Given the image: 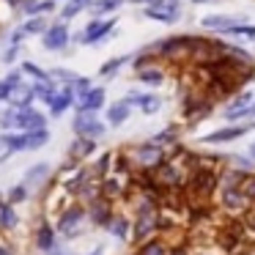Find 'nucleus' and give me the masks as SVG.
Listing matches in <instances>:
<instances>
[{
  "label": "nucleus",
  "instance_id": "nucleus-14",
  "mask_svg": "<svg viewBox=\"0 0 255 255\" xmlns=\"http://www.w3.org/2000/svg\"><path fill=\"white\" fill-rule=\"evenodd\" d=\"M250 129H255V124H244V127H225V129H220V132H214V134H206L200 143H228V140H236V137H242L244 132H250Z\"/></svg>",
  "mask_w": 255,
  "mask_h": 255
},
{
  "label": "nucleus",
  "instance_id": "nucleus-21",
  "mask_svg": "<svg viewBox=\"0 0 255 255\" xmlns=\"http://www.w3.org/2000/svg\"><path fill=\"white\" fill-rule=\"evenodd\" d=\"M50 178V165L47 162H39V165H33L28 173H25V187H36V184H41V181H47Z\"/></svg>",
  "mask_w": 255,
  "mask_h": 255
},
{
  "label": "nucleus",
  "instance_id": "nucleus-5",
  "mask_svg": "<svg viewBox=\"0 0 255 255\" xmlns=\"http://www.w3.org/2000/svg\"><path fill=\"white\" fill-rule=\"evenodd\" d=\"M83 220H85V206L83 203L66 206V209H63V214H61V220H58V225H55V233H61L63 239H74Z\"/></svg>",
  "mask_w": 255,
  "mask_h": 255
},
{
  "label": "nucleus",
  "instance_id": "nucleus-8",
  "mask_svg": "<svg viewBox=\"0 0 255 255\" xmlns=\"http://www.w3.org/2000/svg\"><path fill=\"white\" fill-rule=\"evenodd\" d=\"M247 116H255V91H242V94L233 99V105L225 107V118H228V121L247 118Z\"/></svg>",
  "mask_w": 255,
  "mask_h": 255
},
{
  "label": "nucleus",
  "instance_id": "nucleus-41",
  "mask_svg": "<svg viewBox=\"0 0 255 255\" xmlns=\"http://www.w3.org/2000/svg\"><path fill=\"white\" fill-rule=\"evenodd\" d=\"M247 222H250V225L255 228V214H250V220H247Z\"/></svg>",
  "mask_w": 255,
  "mask_h": 255
},
{
  "label": "nucleus",
  "instance_id": "nucleus-29",
  "mask_svg": "<svg viewBox=\"0 0 255 255\" xmlns=\"http://www.w3.org/2000/svg\"><path fill=\"white\" fill-rule=\"evenodd\" d=\"M19 72H22V74H28V77L33 80V83H47V80H50V77H47V72H44V69H39L36 63H30V61H25Z\"/></svg>",
  "mask_w": 255,
  "mask_h": 255
},
{
  "label": "nucleus",
  "instance_id": "nucleus-44",
  "mask_svg": "<svg viewBox=\"0 0 255 255\" xmlns=\"http://www.w3.org/2000/svg\"><path fill=\"white\" fill-rule=\"evenodd\" d=\"M91 255H102V253H99V250H96V253H91Z\"/></svg>",
  "mask_w": 255,
  "mask_h": 255
},
{
  "label": "nucleus",
  "instance_id": "nucleus-27",
  "mask_svg": "<svg viewBox=\"0 0 255 255\" xmlns=\"http://www.w3.org/2000/svg\"><path fill=\"white\" fill-rule=\"evenodd\" d=\"M124 0H96V3H91V14H94V19H102V14L107 11H116L118 6H121Z\"/></svg>",
  "mask_w": 255,
  "mask_h": 255
},
{
  "label": "nucleus",
  "instance_id": "nucleus-7",
  "mask_svg": "<svg viewBox=\"0 0 255 255\" xmlns=\"http://www.w3.org/2000/svg\"><path fill=\"white\" fill-rule=\"evenodd\" d=\"M143 14L148 19H154V22L173 25V22H178V17H181V3H178V0H162V3H156V6H145Z\"/></svg>",
  "mask_w": 255,
  "mask_h": 255
},
{
  "label": "nucleus",
  "instance_id": "nucleus-12",
  "mask_svg": "<svg viewBox=\"0 0 255 255\" xmlns=\"http://www.w3.org/2000/svg\"><path fill=\"white\" fill-rule=\"evenodd\" d=\"M105 99H107V91L102 88V85H96V88H91L85 96H80V99L74 102V107H77V113H99L102 107H105Z\"/></svg>",
  "mask_w": 255,
  "mask_h": 255
},
{
  "label": "nucleus",
  "instance_id": "nucleus-3",
  "mask_svg": "<svg viewBox=\"0 0 255 255\" xmlns=\"http://www.w3.org/2000/svg\"><path fill=\"white\" fill-rule=\"evenodd\" d=\"M113 30H116V19H91L88 28L83 30V33H74L69 41H74V44H105V41L113 39Z\"/></svg>",
  "mask_w": 255,
  "mask_h": 255
},
{
  "label": "nucleus",
  "instance_id": "nucleus-25",
  "mask_svg": "<svg viewBox=\"0 0 255 255\" xmlns=\"http://www.w3.org/2000/svg\"><path fill=\"white\" fill-rule=\"evenodd\" d=\"M137 255H170V247H167L162 239H148L145 244H140Z\"/></svg>",
  "mask_w": 255,
  "mask_h": 255
},
{
  "label": "nucleus",
  "instance_id": "nucleus-33",
  "mask_svg": "<svg viewBox=\"0 0 255 255\" xmlns=\"http://www.w3.org/2000/svg\"><path fill=\"white\" fill-rule=\"evenodd\" d=\"M17 113H19V110H14V107H6V110H0V129H14Z\"/></svg>",
  "mask_w": 255,
  "mask_h": 255
},
{
  "label": "nucleus",
  "instance_id": "nucleus-1",
  "mask_svg": "<svg viewBox=\"0 0 255 255\" xmlns=\"http://www.w3.org/2000/svg\"><path fill=\"white\" fill-rule=\"evenodd\" d=\"M124 154H127L129 165H132V167H140V170H154L156 165H162V162L167 159L165 145L154 143V140H148V143H140V145H132V148H127Z\"/></svg>",
  "mask_w": 255,
  "mask_h": 255
},
{
  "label": "nucleus",
  "instance_id": "nucleus-11",
  "mask_svg": "<svg viewBox=\"0 0 255 255\" xmlns=\"http://www.w3.org/2000/svg\"><path fill=\"white\" fill-rule=\"evenodd\" d=\"M124 102H127L129 107H140V113H145V116H154V113L162 110V99L154 94H140V91H129L127 96H124Z\"/></svg>",
  "mask_w": 255,
  "mask_h": 255
},
{
  "label": "nucleus",
  "instance_id": "nucleus-28",
  "mask_svg": "<svg viewBox=\"0 0 255 255\" xmlns=\"http://www.w3.org/2000/svg\"><path fill=\"white\" fill-rule=\"evenodd\" d=\"M17 225V211H14L11 203L0 200V228H14Z\"/></svg>",
  "mask_w": 255,
  "mask_h": 255
},
{
  "label": "nucleus",
  "instance_id": "nucleus-43",
  "mask_svg": "<svg viewBox=\"0 0 255 255\" xmlns=\"http://www.w3.org/2000/svg\"><path fill=\"white\" fill-rule=\"evenodd\" d=\"M192 3H209V0H192Z\"/></svg>",
  "mask_w": 255,
  "mask_h": 255
},
{
  "label": "nucleus",
  "instance_id": "nucleus-16",
  "mask_svg": "<svg viewBox=\"0 0 255 255\" xmlns=\"http://www.w3.org/2000/svg\"><path fill=\"white\" fill-rule=\"evenodd\" d=\"M129 113H132V107L124 99H118L116 105L107 107V124H110V127H121V124L129 121Z\"/></svg>",
  "mask_w": 255,
  "mask_h": 255
},
{
  "label": "nucleus",
  "instance_id": "nucleus-26",
  "mask_svg": "<svg viewBox=\"0 0 255 255\" xmlns=\"http://www.w3.org/2000/svg\"><path fill=\"white\" fill-rule=\"evenodd\" d=\"M129 61H132V55H116V58H110L107 63H102L99 74H102V77H113V74H116L121 66H127Z\"/></svg>",
  "mask_w": 255,
  "mask_h": 255
},
{
  "label": "nucleus",
  "instance_id": "nucleus-39",
  "mask_svg": "<svg viewBox=\"0 0 255 255\" xmlns=\"http://www.w3.org/2000/svg\"><path fill=\"white\" fill-rule=\"evenodd\" d=\"M0 255H14V253H11V250H8V247H6V244H0Z\"/></svg>",
  "mask_w": 255,
  "mask_h": 255
},
{
  "label": "nucleus",
  "instance_id": "nucleus-17",
  "mask_svg": "<svg viewBox=\"0 0 255 255\" xmlns=\"http://www.w3.org/2000/svg\"><path fill=\"white\" fill-rule=\"evenodd\" d=\"M137 80L143 85H162L165 83V69L162 66H154V63H151V66H143V69H137Z\"/></svg>",
  "mask_w": 255,
  "mask_h": 255
},
{
  "label": "nucleus",
  "instance_id": "nucleus-35",
  "mask_svg": "<svg viewBox=\"0 0 255 255\" xmlns=\"http://www.w3.org/2000/svg\"><path fill=\"white\" fill-rule=\"evenodd\" d=\"M8 156H11V148H8V137H6V132H3L0 134V165L8 162Z\"/></svg>",
  "mask_w": 255,
  "mask_h": 255
},
{
  "label": "nucleus",
  "instance_id": "nucleus-15",
  "mask_svg": "<svg viewBox=\"0 0 255 255\" xmlns=\"http://www.w3.org/2000/svg\"><path fill=\"white\" fill-rule=\"evenodd\" d=\"M96 151V140H88V137H74L72 145H69V159L80 162L85 156H91Z\"/></svg>",
  "mask_w": 255,
  "mask_h": 255
},
{
  "label": "nucleus",
  "instance_id": "nucleus-6",
  "mask_svg": "<svg viewBox=\"0 0 255 255\" xmlns=\"http://www.w3.org/2000/svg\"><path fill=\"white\" fill-rule=\"evenodd\" d=\"M69 39H72V33H69L66 22H52V25H47V30L41 33V47L50 50V52H61L72 44Z\"/></svg>",
  "mask_w": 255,
  "mask_h": 255
},
{
  "label": "nucleus",
  "instance_id": "nucleus-2",
  "mask_svg": "<svg viewBox=\"0 0 255 255\" xmlns=\"http://www.w3.org/2000/svg\"><path fill=\"white\" fill-rule=\"evenodd\" d=\"M145 52L167 58V61H189V55H192V36H170L165 41L151 44Z\"/></svg>",
  "mask_w": 255,
  "mask_h": 255
},
{
  "label": "nucleus",
  "instance_id": "nucleus-19",
  "mask_svg": "<svg viewBox=\"0 0 255 255\" xmlns=\"http://www.w3.org/2000/svg\"><path fill=\"white\" fill-rule=\"evenodd\" d=\"M36 247L39 250H44V253H50L52 247H58V236H55V231H52V225H41L39 228V233H36Z\"/></svg>",
  "mask_w": 255,
  "mask_h": 255
},
{
  "label": "nucleus",
  "instance_id": "nucleus-10",
  "mask_svg": "<svg viewBox=\"0 0 255 255\" xmlns=\"http://www.w3.org/2000/svg\"><path fill=\"white\" fill-rule=\"evenodd\" d=\"M14 129L17 132H36V129H47V116L39 113L36 107H28V110L17 113V121H14Z\"/></svg>",
  "mask_w": 255,
  "mask_h": 255
},
{
  "label": "nucleus",
  "instance_id": "nucleus-18",
  "mask_svg": "<svg viewBox=\"0 0 255 255\" xmlns=\"http://www.w3.org/2000/svg\"><path fill=\"white\" fill-rule=\"evenodd\" d=\"M50 132L47 129H36V132H22V151H39L41 145H47Z\"/></svg>",
  "mask_w": 255,
  "mask_h": 255
},
{
  "label": "nucleus",
  "instance_id": "nucleus-37",
  "mask_svg": "<svg viewBox=\"0 0 255 255\" xmlns=\"http://www.w3.org/2000/svg\"><path fill=\"white\" fill-rule=\"evenodd\" d=\"M25 39H28V36H25L19 28H17V30H11V33H8V47H19Z\"/></svg>",
  "mask_w": 255,
  "mask_h": 255
},
{
  "label": "nucleus",
  "instance_id": "nucleus-4",
  "mask_svg": "<svg viewBox=\"0 0 255 255\" xmlns=\"http://www.w3.org/2000/svg\"><path fill=\"white\" fill-rule=\"evenodd\" d=\"M72 132L74 137H88V140H99L107 132V124H102L96 118V113H77L72 121Z\"/></svg>",
  "mask_w": 255,
  "mask_h": 255
},
{
  "label": "nucleus",
  "instance_id": "nucleus-32",
  "mask_svg": "<svg viewBox=\"0 0 255 255\" xmlns=\"http://www.w3.org/2000/svg\"><path fill=\"white\" fill-rule=\"evenodd\" d=\"M239 189H242V195L247 198V203H253L255 200V176H244L242 184H239Z\"/></svg>",
  "mask_w": 255,
  "mask_h": 255
},
{
  "label": "nucleus",
  "instance_id": "nucleus-40",
  "mask_svg": "<svg viewBox=\"0 0 255 255\" xmlns=\"http://www.w3.org/2000/svg\"><path fill=\"white\" fill-rule=\"evenodd\" d=\"M6 3H8L11 8H17V6H19V0H6Z\"/></svg>",
  "mask_w": 255,
  "mask_h": 255
},
{
  "label": "nucleus",
  "instance_id": "nucleus-34",
  "mask_svg": "<svg viewBox=\"0 0 255 255\" xmlns=\"http://www.w3.org/2000/svg\"><path fill=\"white\" fill-rule=\"evenodd\" d=\"M228 36H250V39H255V25H242V22H236L231 30H228Z\"/></svg>",
  "mask_w": 255,
  "mask_h": 255
},
{
  "label": "nucleus",
  "instance_id": "nucleus-36",
  "mask_svg": "<svg viewBox=\"0 0 255 255\" xmlns=\"http://www.w3.org/2000/svg\"><path fill=\"white\" fill-rule=\"evenodd\" d=\"M17 55H19V47H6V52H3V58H0V61L6 63V66H11V63L17 61Z\"/></svg>",
  "mask_w": 255,
  "mask_h": 255
},
{
  "label": "nucleus",
  "instance_id": "nucleus-23",
  "mask_svg": "<svg viewBox=\"0 0 255 255\" xmlns=\"http://www.w3.org/2000/svg\"><path fill=\"white\" fill-rule=\"evenodd\" d=\"M47 25L50 22H47L44 17H28L22 25H19V30H22L25 36H41L47 30Z\"/></svg>",
  "mask_w": 255,
  "mask_h": 255
},
{
  "label": "nucleus",
  "instance_id": "nucleus-30",
  "mask_svg": "<svg viewBox=\"0 0 255 255\" xmlns=\"http://www.w3.org/2000/svg\"><path fill=\"white\" fill-rule=\"evenodd\" d=\"M22 200H28V187H25V184H17V187H11V189H8L6 203L17 206V203H22Z\"/></svg>",
  "mask_w": 255,
  "mask_h": 255
},
{
  "label": "nucleus",
  "instance_id": "nucleus-22",
  "mask_svg": "<svg viewBox=\"0 0 255 255\" xmlns=\"http://www.w3.org/2000/svg\"><path fill=\"white\" fill-rule=\"evenodd\" d=\"M91 3H94V0H69L66 6L61 8V22H66V19H74L77 14H83L85 8L91 6Z\"/></svg>",
  "mask_w": 255,
  "mask_h": 255
},
{
  "label": "nucleus",
  "instance_id": "nucleus-9",
  "mask_svg": "<svg viewBox=\"0 0 255 255\" xmlns=\"http://www.w3.org/2000/svg\"><path fill=\"white\" fill-rule=\"evenodd\" d=\"M113 214H116V211H113V200L102 198V195L85 206V217H91V222L99 225V228H107V222L113 220Z\"/></svg>",
  "mask_w": 255,
  "mask_h": 255
},
{
  "label": "nucleus",
  "instance_id": "nucleus-42",
  "mask_svg": "<svg viewBox=\"0 0 255 255\" xmlns=\"http://www.w3.org/2000/svg\"><path fill=\"white\" fill-rule=\"evenodd\" d=\"M250 154H253V156H255V143H253V148H250Z\"/></svg>",
  "mask_w": 255,
  "mask_h": 255
},
{
  "label": "nucleus",
  "instance_id": "nucleus-38",
  "mask_svg": "<svg viewBox=\"0 0 255 255\" xmlns=\"http://www.w3.org/2000/svg\"><path fill=\"white\" fill-rule=\"evenodd\" d=\"M132 3H140V6H156V3H162V0H132Z\"/></svg>",
  "mask_w": 255,
  "mask_h": 255
},
{
  "label": "nucleus",
  "instance_id": "nucleus-31",
  "mask_svg": "<svg viewBox=\"0 0 255 255\" xmlns=\"http://www.w3.org/2000/svg\"><path fill=\"white\" fill-rule=\"evenodd\" d=\"M91 88H94V85H91V77H77V80H74V85H72L74 102H77L80 96H85V94H88Z\"/></svg>",
  "mask_w": 255,
  "mask_h": 255
},
{
  "label": "nucleus",
  "instance_id": "nucleus-13",
  "mask_svg": "<svg viewBox=\"0 0 255 255\" xmlns=\"http://www.w3.org/2000/svg\"><path fill=\"white\" fill-rule=\"evenodd\" d=\"M8 107H14V110H28V107H33L36 102V94L30 85H19V88H14L11 94H8Z\"/></svg>",
  "mask_w": 255,
  "mask_h": 255
},
{
  "label": "nucleus",
  "instance_id": "nucleus-20",
  "mask_svg": "<svg viewBox=\"0 0 255 255\" xmlns=\"http://www.w3.org/2000/svg\"><path fill=\"white\" fill-rule=\"evenodd\" d=\"M107 231L124 242V239H129V233H132V225H129V220L124 214H113V220L107 222Z\"/></svg>",
  "mask_w": 255,
  "mask_h": 255
},
{
  "label": "nucleus",
  "instance_id": "nucleus-24",
  "mask_svg": "<svg viewBox=\"0 0 255 255\" xmlns=\"http://www.w3.org/2000/svg\"><path fill=\"white\" fill-rule=\"evenodd\" d=\"M236 25V19H231V17H222V14H217V17H206L203 19V28H209V30H220V33H228V30Z\"/></svg>",
  "mask_w": 255,
  "mask_h": 255
}]
</instances>
